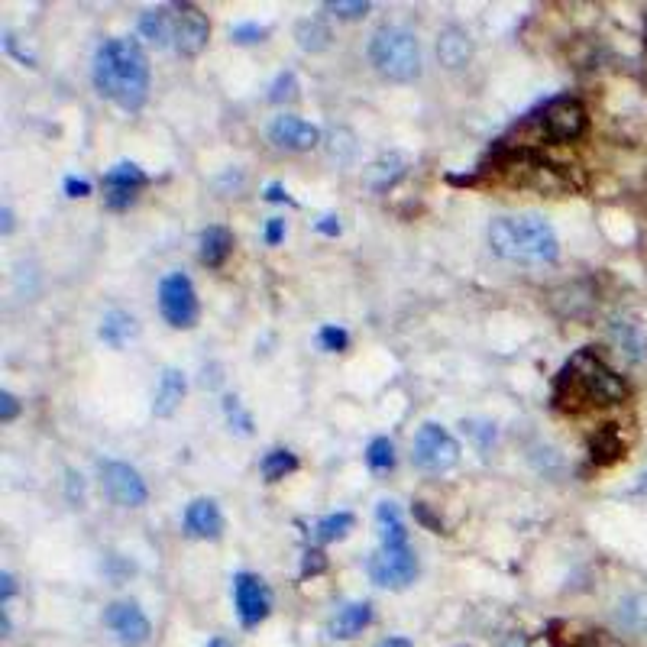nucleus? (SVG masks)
<instances>
[{
	"instance_id": "nucleus-1",
	"label": "nucleus",
	"mask_w": 647,
	"mask_h": 647,
	"mask_svg": "<svg viewBox=\"0 0 647 647\" xmlns=\"http://www.w3.org/2000/svg\"><path fill=\"white\" fill-rule=\"evenodd\" d=\"M91 78L101 98L114 101L120 110L136 114L149 98V59L143 46L130 36L107 39L98 46L91 62Z\"/></svg>"
},
{
	"instance_id": "nucleus-2",
	"label": "nucleus",
	"mask_w": 647,
	"mask_h": 647,
	"mask_svg": "<svg viewBox=\"0 0 647 647\" xmlns=\"http://www.w3.org/2000/svg\"><path fill=\"white\" fill-rule=\"evenodd\" d=\"M554 405L567 415H580L589 408L618 405L628 398V382L602 360L593 347L576 350L567 366L554 379Z\"/></svg>"
},
{
	"instance_id": "nucleus-3",
	"label": "nucleus",
	"mask_w": 647,
	"mask_h": 647,
	"mask_svg": "<svg viewBox=\"0 0 647 647\" xmlns=\"http://www.w3.org/2000/svg\"><path fill=\"white\" fill-rule=\"evenodd\" d=\"M489 246L495 256L508 263H554L560 253V240L554 227L538 214L495 217L489 224Z\"/></svg>"
},
{
	"instance_id": "nucleus-4",
	"label": "nucleus",
	"mask_w": 647,
	"mask_h": 647,
	"mask_svg": "<svg viewBox=\"0 0 647 647\" xmlns=\"http://www.w3.org/2000/svg\"><path fill=\"white\" fill-rule=\"evenodd\" d=\"M369 62H373V68L382 78L408 85V81L421 78V65H424L418 36L395 23L379 26L369 36Z\"/></svg>"
},
{
	"instance_id": "nucleus-5",
	"label": "nucleus",
	"mask_w": 647,
	"mask_h": 647,
	"mask_svg": "<svg viewBox=\"0 0 647 647\" xmlns=\"http://www.w3.org/2000/svg\"><path fill=\"white\" fill-rule=\"evenodd\" d=\"M411 463L424 473H447L460 463V440L444 424H421L411 444Z\"/></svg>"
},
{
	"instance_id": "nucleus-6",
	"label": "nucleus",
	"mask_w": 647,
	"mask_h": 647,
	"mask_svg": "<svg viewBox=\"0 0 647 647\" xmlns=\"http://www.w3.org/2000/svg\"><path fill=\"white\" fill-rule=\"evenodd\" d=\"M159 314L175 330H191L201 318L198 292L185 272H169L159 282Z\"/></svg>"
},
{
	"instance_id": "nucleus-7",
	"label": "nucleus",
	"mask_w": 647,
	"mask_h": 647,
	"mask_svg": "<svg viewBox=\"0 0 647 647\" xmlns=\"http://www.w3.org/2000/svg\"><path fill=\"white\" fill-rule=\"evenodd\" d=\"M369 580L382 589H405L415 583L418 576V554L405 547H379L366 563Z\"/></svg>"
},
{
	"instance_id": "nucleus-8",
	"label": "nucleus",
	"mask_w": 647,
	"mask_h": 647,
	"mask_svg": "<svg viewBox=\"0 0 647 647\" xmlns=\"http://www.w3.org/2000/svg\"><path fill=\"white\" fill-rule=\"evenodd\" d=\"M541 136L550 143H573L580 140L589 127V114L586 107L576 101V98H557L550 101L544 110H541Z\"/></svg>"
},
{
	"instance_id": "nucleus-9",
	"label": "nucleus",
	"mask_w": 647,
	"mask_h": 647,
	"mask_svg": "<svg viewBox=\"0 0 647 647\" xmlns=\"http://www.w3.org/2000/svg\"><path fill=\"white\" fill-rule=\"evenodd\" d=\"M233 605H237L243 628H256L259 622H266L272 612V593L263 583V576L246 570L233 576Z\"/></svg>"
},
{
	"instance_id": "nucleus-10",
	"label": "nucleus",
	"mask_w": 647,
	"mask_h": 647,
	"mask_svg": "<svg viewBox=\"0 0 647 647\" xmlns=\"http://www.w3.org/2000/svg\"><path fill=\"white\" fill-rule=\"evenodd\" d=\"M101 486L107 492V499L120 508H140L149 499L143 476L136 473L130 463H120V460L101 466Z\"/></svg>"
},
{
	"instance_id": "nucleus-11",
	"label": "nucleus",
	"mask_w": 647,
	"mask_h": 647,
	"mask_svg": "<svg viewBox=\"0 0 647 647\" xmlns=\"http://www.w3.org/2000/svg\"><path fill=\"white\" fill-rule=\"evenodd\" d=\"M211 39V20L208 13L195 4H175V36L172 43L178 49V55L185 59H195L204 49H208Z\"/></svg>"
},
{
	"instance_id": "nucleus-12",
	"label": "nucleus",
	"mask_w": 647,
	"mask_h": 647,
	"mask_svg": "<svg viewBox=\"0 0 647 647\" xmlns=\"http://www.w3.org/2000/svg\"><path fill=\"white\" fill-rule=\"evenodd\" d=\"M104 625L114 631L117 641L123 647H143L149 641V635H153V625H149L146 612L133 599H123V602L107 605Z\"/></svg>"
},
{
	"instance_id": "nucleus-13",
	"label": "nucleus",
	"mask_w": 647,
	"mask_h": 647,
	"mask_svg": "<svg viewBox=\"0 0 647 647\" xmlns=\"http://www.w3.org/2000/svg\"><path fill=\"white\" fill-rule=\"evenodd\" d=\"M269 143L285 153H311L321 143V130L295 114H282L269 123Z\"/></svg>"
},
{
	"instance_id": "nucleus-14",
	"label": "nucleus",
	"mask_w": 647,
	"mask_h": 647,
	"mask_svg": "<svg viewBox=\"0 0 647 647\" xmlns=\"http://www.w3.org/2000/svg\"><path fill=\"white\" fill-rule=\"evenodd\" d=\"M182 528L188 538L195 541H217L224 534V515H220V505L214 499H195L188 502L185 515H182Z\"/></svg>"
},
{
	"instance_id": "nucleus-15",
	"label": "nucleus",
	"mask_w": 647,
	"mask_h": 647,
	"mask_svg": "<svg viewBox=\"0 0 647 647\" xmlns=\"http://www.w3.org/2000/svg\"><path fill=\"white\" fill-rule=\"evenodd\" d=\"M437 59L444 68H450V72H460V68L473 62V36L457 23L444 26L437 36Z\"/></svg>"
},
{
	"instance_id": "nucleus-16",
	"label": "nucleus",
	"mask_w": 647,
	"mask_h": 647,
	"mask_svg": "<svg viewBox=\"0 0 647 647\" xmlns=\"http://www.w3.org/2000/svg\"><path fill=\"white\" fill-rule=\"evenodd\" d=\"M405 172H408V156H402V153L379 156L373 165H366L363 185H366L369 191H373V195H385V191L402 182Z\"/></svg>"
},
{
	"instance_id": "nucleus-17",
	"label": "nucleus",
	"mask_w": 647,
	"mask_h": 647,
	"mask_svg": "<svg viewBox=\"0 0 647 647\" xmlns=\"http://www.w3.org/2000/svg\"><path fill=\"white\" fill-rule=\"evenodd\" d=\"M185 392H188V382H185L182 369H175V366L162 369L156 395H153V415L156 418H172L178 411V405L185 402Z\"/></svg>"
},
{
	"instance_id": "nucleus-18",
	"label": "nucleus",
	"mask_w": 647,
	"mask_h": 647,
	"mask_svg": "<svg viewBox=\"0 0 647 647\" xmlns=\"http://www.w3.org/2000/svg\"><path fill=\"white\" fill-rule=\"evenodd\" d=\"M612 337L618 343V350H622L631 363H644L647 360V330H644L641 321L615 318L612 321Z\"/></svg>"
},
{
	"instance_id": "nucleus-19",
	"label": "nucleus",
	"mask_w": 647,
	"mask_h": 647,
	"mask_svg": "<svg viewBox=\"0 0 647 647\" xmlns=\"http://www.w3.org/2000/svg\"><path fill=\"white\" fill-rule=\"evenodd\" d=\"M140 36L146 39L149 46L165 49L175 36V7H153L143 10L140 17Z\"/></svg>"
},
{
	"instance_id": "nucleus-20",
	"label": "nucleus",
	"mask_w": 647,
	"mask_h": 647,
	"mask_svg": "<svg viewBox=\"0 0 647 647\" xmlns=\"http://www.w3.org/2000/svg\"><path fill=\"white\" fill-rule=\"evenodd\" d=\"M233 253V233L227 227H208V230H201V237H198V259L208 269H220L230 259Z\"/></svg>"
},
{
	"instance_id": "nucleus-21",
	"label": "nucleus",
	"mask_w": 647,
	"mask_h": 647,
	"mask_svg": "<svg viewBox=\"0 0 647 647\" xmlns=\"http://www.w3.org/2000/svg\"><path fill=\"white\" fill-rule=\"evenodd\" d=\"M136 334H140V324H136L130 311H120V308L107 311L101 318V327H98V337L114 350H123Z\"/></svg>"
},
{
	"instance_id": "nucleus-22",
	"label": "nucleus",
	"mask_w": 647,
	"mask_h": 647,
	"mask_svg": "<svg viewBox=\"0 0 647 647\" xmlns=\"http://www.w3.org/2000/svg\"><path fill=\"white\" fill-rule=\"evenodd\" d=\"M376 528H379V541L382 547H405L408 544V525L402 508L395 502H379L376 505Z\"/></svg>"
},
{
	"instance_id": "nucleus-23",
	"label": "nucleus",
	"mask_w": 647,
	"mask_h": 647,
	"mask_svg": "<svg viewBox=\"0 0 647 647\" xmlns=\"http://www.w3.org/2000/svg\"><path fill=\"white\" fill-rule=\"evenodd\" d=\"M369 622H373V605H369V602H350V605H343V609L337 612L330 631H334V638L347 641V638L363 635V631L369 628Z\"/></svg>"
},
{
	"instance_id": "nucleus-24",
	"label": "nucleus",
	"mask_w": 647,
	"mask_h": 647,
	"mask_svg": "<svg viewBox=\"0 0 647 647\" xmlns=\"http://www.w3.org/2000/svg\"><path fill=\"white\" fill-rule=\"evenodd\" d=\"M589 457H593L596 466H612L625 457V444H622V437L615 434V428H602L593 437V444H589Z\"/></svg>"
},
{
	"instance_id": "nucleus-25",
	"label": "nucleus",
	"mask_w": 647,
	"mask_h": 647,
	"mask_svg": "<svg viewBox=\"0 0 647 647\" xmlns=\"http://www.w3.org/2000/svg\"><path fill=\"white\" fill-rule=\"evenodd\" d=\"M295 39H298V46L305 52H324L330 46V39H334V33H330L327 23L305 17V20L295 23Z\"/></svg>"
},
{
	"instance_id": "nucleus-26",
	"label": "nucleus",
	"mask_w": 647,
	"mask_h": 647,
	"mask_svg": "<svg viewBox=\"0 0 647 647\" xmlns=\"http://www.w3.org/2000/svg\"><path fill=\"white\" fill-rule=\"evenodd\" d=\"M259 470H263L266 476V483H282L285 476H292L298 470V457L292 450H282V447H275L269 450L263 463H259Z\"/></svg>"
},
{
	"instance_id": "nucleus-27",
	"label": "nucleus",
	"mask_w": 647,
	"mask_h": 647,
	"mask_svg": "<svg viewBox=\"0 0 647 647\" xmlns=\"http://www.w3.org/2000/svg\"><path fill=\"white\" fill-rule=\"evenodd\" d=\"M353 528H356V518L350 512H334V515H324L318 525H314V538L321 544H334V541L347 538Z\"/></svg>"
},
{
	"instance_id": "nucleus-28",
	"label": "nucleus",
	"mask_w": 647,
	"mask_h": 647,
	"mask_svg": "<svg viewBox=\"0 0 647 647\" xmlns=\"http://www.w3.org/2000/svg\"><path fill=\"white\" fill-rule=\"evenodd\" d=\"M104 185H127V188H140L143 191L149 185V178L136 162H117V165H110V169H107Z\"/></svg>"
},
{
	"instance_id": "nucleus-29",
	"label": "nucleus",
	"mask_w": 647,
	"mask_h": 647,
	"mask_svg": "<svg viewBox=\"0 0 647 647\" xmlns=\"http://www.w3.org/2000/svg\"><path fill=\"white\" fill-rule=\"evenodd\" d=\"M366 466L373 473H389L392 466H395V444L389 437H376V440H369V447H366Z\"/></svg>"
},
{
	"instance_id": "nucleus-30",
	"label": "nucleus",
	"mask_w": 647,
	"mask_h": 647,
	"mask_svg": "<svg viewBox=\"0 0 647 647\" xmlns=\"http://www.w3.org/2000/svg\"><path fill=\"white\" fill-rule=\"evenodd\" d=\"M224 415H227V421H230V431H237V434H243V437L253 434V418H250V411H246V408L240 405L237 395H227V398H224Z\"/></svg>"
},
{
	"instance_id": "nucleus-31",
	"label": "nucleus",
	"mask_w": 647,
	"mask_h": 647,
	"mask_svg": "<svg viewBox=\"0 0 647 647\" xmlns=\"http://www.w3.org/2000/svg\"><path fill=\"white\" fill-rule=\"evenodd\" d=\"M324 10L334 13L337 20H363L373 10V4L369 0H327Z\"/></svg>"
},
{
	"instance_id": "nucleus-32",
	"label": "nucleus",
	"mask_w": 647,
	"mask_h": 647,
	"mask_svg": "<svg viewBox=\"0 0 647 647\" xmlns=\"http://www.w3.org/2000/svg\"><path fill=\"white\" fill-rule=\"evenodd\" d=\"M140 188H127V185H104V204L110 211H127L136 204Z\"/></svg>"
},
{
	"instance_id": "nucleus-33",
	"label": "nucleus",
	"mask_w": 647,
	"mask_h": 647,
	"mask_svg": "<svg viewBox=\"0 0 647 647\" xmlns=\"http://www.w3.org/2000/svg\"><path fill=\"white\" fill-rule=\"evenodd\" d=\"M318 347L324 353H343L350 347V334L343 327H337V324H327V327L318 330Z\"/></svg>"
},
{
	"instance_id": "nucleus-34",
	"label": "nucleus",
	"mask_w": 647,
	"mask_h": 647,
	"mask_svg": "<svg viewBox=\"0 0 647 647\" xmlns=\"http://www.w3.org/2000/svg\"><path fill=\"white\" fill-rule=\"evenodd\" d=\"M295 94H298V78H295V72H282L279 78L272 81L269 101H272V104H282V101H292Z\"/></svg>"
},
{
	"instance_id": "nucleus-35",
	"label": "nucleus",
	"mask_w": 647,
	"mask_h": 647,
	"mask_svg": "<svg viewBox=\"0 0 647 647\" xmlns=\"http://www.w3.org/2000/svg\"><path fill=\"white\" fill-rule=\"evenodd\" d=\"M263 36H266V26H259V23H237L230 30V39L237 46H253V43H263Z\"/></svg>"
},
{
	"instance_id": "nucleus-36",
	"label": "nucleus",
	"mask_w": 647,
	"mask_h": 647,
	"mask_svg": "<svg viewBox=\"0 0 647 647\" xmlns=\"http://www.w3.org/2000/svg\"><path fill=\"white\" fill-rule=\"evenodd\" d=\"M327 570V557L321 554L318 547L305 550V557H301V576H318Z\"/></svg>"
},
{
	"instance_id": "nucleus-37",
	"label": "nucleus",
	"mask_w": 647,
	"mask_h": 647,
	"mask_svg": "<svg viewBox=\"0 0 647 647\" xmlns=\"http://www.w3.org/2000/svg\"><path fill=\"white\" fill-rule=\"evenodd\" d=\"M17 415H20V398L13 392H0V424L17 421Z\"/></svg>"
},
{
	"instance_id": "nucleus-38",
	"label": "nucleus",
	"mask_w": 647,
	"mask_h": 647,
	"mask_svg": "<svg viewBox=\"0 0 647 647\" xmlns=\"http://www.w3.org/2000/svg\"><path fill=\"white\" fill-rule=\"evenodd\" d=\"M463 428L470 431V437H476V444L483 447V450H486V447L492 444V440H495V428H492V424H476V421L466 424V421H463Z\"/></svg>"
},
{
	"instance_id": "nucleus-39",
	"label": "nucleus",
	"mask_w": 647,
	"mask_h": 647,
	"mask_svg": "<svg viewBox=\"0 0 647 647\" xmlns=\"http://www.w3.org/2000/svg\"><path fill=\"white\" fill-rule=\"evenodd\" d=\"M266 243L269 246H279L282 243V237H285V217H269V224H266Z\"/></svg>"
},
{
	"instance_id": "nucleus-40",
	"label": "nucleus",
	"mask_w": 647,
	"mask_h": 647,
	"mask_svg": "<svg viewBox=\"0 0 647 647\" xmlns=\"http://www.w3.org/2000/svg\"><path fill=\"white\" fill-rule=\"evenodd\" d=\"M65 195L68 198H88L91 195V182H88V178H65Z\"/></svg>"
},
{
	"instance_id": "nucleus-41",
	"label": "nucleus",
	"mask_w": 647,
	"mask_h": 647,
	"mask_svg": "<svg viewBox=\"0 0 647 647\" xmlns=\"http://www.w3.org/2000/svg\"><path fill=\"white\" fill-rule=\"evenodd\" d=\"M340 217H334V214H327V217H321L318 220V233H324V237H340Z\"/></svg>"
},
{
	"instance_id": "nucleus-42",
	"label": "nucleus",
	"mask_w": 647,
	"mask_h": 647,
	"mask_svg": "<svg viewBox=\"0 0 647 647\" xmlns=\"http://www.w3.org/2000/svg\"><path fill=\"white\" fill-rule=\"evenodd\" d=\"M17 593V583H13V573H0V605L7 609L10 596Z\"/></svg>"
},
{
	"instance_id": "nucleus-43",
	"label": "nucleus",
	"mask_w": 647,
	"mask_h": 647,
	"mask_svg": "<svg viewBox=\"0 0 647 647\" xmlns=\"http://www.w3.org/2000/svg\"><path fill=\"white\" fill-rule=\"evenodd\" d=\"M81 492H85V483H81V476H78L75 470H68V499L81 502Z\"/></svg>"
},
{
	"instance_id": "nucleus-44",
	"label": "nucleus",
	"mask_w": 647,
	"mask_h": 647,
	"mask_svg": "<svg viewBox=\"0 0 647 647\" xmlns=\"http://www.w3.org/2000/svg\"><path fill=\"white\" fill-rule=\"evenodd\" d=\"M415 515H418V521H421V525H428L431 531H437V534L444 531V525H440V521H437V518H434V515L428 512V508H424V505H415Z\"/></svg>"
},
{
	"instance_id": "nucleus-45",
	"label": "nucleus",
	"mask_w": 647,
	"mask_h": 647,
	"mask_svg": "<svg viewBox=\"0 0 647 647\" xmlns=\"http://www.w3.org/2000/svg\"><path fill=\"white\" fill-rule=\"evenodd\" d=\"M266 201H275V204H282V201H292L288 198V191L279 185V182H272L269 188H266Z\"/></svg>"
},
{
	"instance_id": "nucleus-46",
	"label": "nucleus",
	"mask_w": 647,
	"mask_h": 647,
	"mask_svg": "<svg viewBox=\"0 0 647 647\" xmlns=\"http://www.w3.org/2000/svg\"><path fill=\"white\" fill-rule=\"evenodd\" d=\"M379 647H415V644H411L408 638H385Z\"/></svg>"
},
{
	"instance_id": "nucleus-47",
	"label": "nucleus",
	"mask_w": 647,
	"mask_h": 647,
	"mask_svg": "<svg viewBox=\"0 0 647 647\" xmlns=\"http://www.w3.org/2000/svg\"><path fill=\"white\" fill-rule=\"evenodd\" d=\"M0 217H4V227H0V230L10 233V230H13V211H10V208H4V211H0Z\"/></svg>"
},
{
	"instance_id": "nucleus-48",
	"label": "nucleus",
	"mask_w": 647,
	"mask_h": 647,
	"mask_svg": "<svg viewBox=\"0 0 647 647\" xmlns=\"http://www.w3.org/2000/svg\"><path fill=\"white\" fill-rule=\"evenodd\" d=\"M208 647H230V641H227V638H211Z\"/></svg>"
},
{
	"instance_id": "nucleus-49",
	"label": "nucleus",
	"mask_w": 647,
	"mask_h": 647,
	"mask_svg": "<svg viewBox=\"0 0 647 647\" xmlns=\"http://www.w3.org/2000/svg\"><path fill=\"white\" fill-rule=\"evenodd\" d=\"M505 647H528V641H521V638H512Z\"/></svg>"
},
{
	"instance_id": "nucleus-50",
	"label": "nucleus",
	"mask_w": 647,
	"mask_h": 647,
	"mask_svg": "<svg viewBox=\"0 0 647 647\" xmlns=\"http://www.w3.org/2000/svg\"><path fill=\"white\" fill-rule=\"evenodd\" d=\"M644 30H647V13H644Z\"/></svg>"
}]
</instances>
